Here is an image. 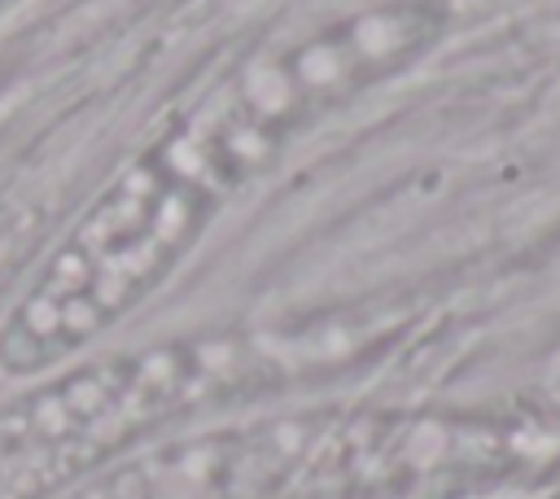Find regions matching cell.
<instances>
[{
	"label": "cell",
	"mask_w": 560,
	"mask_h": 499,
	"mask_svg": "<svg viewBox=\"0 0 560 499\" xmlns=\"http://www.w3.org/2000/svg\"><path fill=\"white\" fill-rule=\"evenodd\" d=\"M442 35L429 4H389L271 39L206 83L131 153L0 324V368L44 372L136 311L315 123L411 70Z\"/></svg>",
	"instance_id": "1"
}]
</instances>
